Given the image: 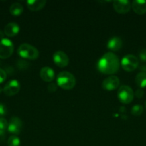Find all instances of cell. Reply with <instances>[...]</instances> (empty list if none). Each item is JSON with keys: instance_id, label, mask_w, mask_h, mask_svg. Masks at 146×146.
Returning a JSON list of instances; mask_svg holds the SVG:
<instances>
[{"instance_id": "cell-22", "label": "cell", "mask_w": 146, "mask_h": 146, "mask_svg": "<svg viewBox=\"0 0 146 146\" xmlns=\"http://www.w3.org/2000/svg\"><path fill=\"white\" fill-rule=\"evenodd\" d=\"M7 108L4 104L0 103V118H3L5 115H7Z\"/></svg>"}, {"instance_id": "cell-23", "label": "cell", "mask_w": 146, "mask_h": 146, "mask_svg": "<svg viewBox=\"0 0 146 146\" xmlns=\"http://www.w3.org/2000/svg\"><path fill=\"white\" fill-rule=\"evenodd\" d=\"M47 90H48L49 92H55L57 90V85L55 84H50L47 86Z\"/></svg>"}, {"instance_id": "cell-6", "label": "cell", "mask_w": 146, "mask_h": 146, "mask_svg": "<svg viewBox=\"0 0 146 146\" xmlns=\"http://www.w3.org/2000/svg\"><path fill=\"white\" fill-rule=\"evenodd\" d=\"M14 44L9 38H3L0 41V58L6 59L12 55Z\"/></svg>"}, {"instance_id": "cell-3", "label": "cell", "mask_w": 146, "mask_h": 146, "mask_svg": "<svg viewBox=\"0 0 146 146\" xmlns=\"http://www.w3.org/2000/svg\"><path fill=\"white\" fill-rule=\"evenodd\" d=\"M18 54L23 58L29 60H35L39 57V51L29 44H22L19 46L17 50Z\"/></svg>"}, {"instance_id": "cell-13", "label": "cell", "mask_w": 146, "mask_h": 146, "mask_svg": "<svg viewBox=\"0 0 146 146\" xmlns=\"http://www.w3.org/2000/svg\"><path fill=\"white\" fill-rule=\"evenodd\" d=\"M131 7L135 13L142 15L146 13V1L135 0L132 2Z\"/></svg>"}, {"instance_id": "cell-11", "label": "cell", "mask_w": 146, "mask_h": 146, "mask_svg": "<svg viewBox=\"0 0 146 146\" xmlns=\"http://www.w3.org/2000/svg\"><path fill=\"white\" fill-rule=\"evenodd\" d=\"M53 61L56 66L64 68L69 64V57L64 51H57L53 55Z\"/></svg>"}, {"instance_id": "cell-27", "label": "cell", "mask_w": 146, "mask_h": 146, "mask_svg": "<svg viewBox=\"0 0 146 146\" xmlns=\"http://www.w3.org/2000/svg\"><path fill=\"white\" fill-rule=\"evenodd\" d=\"M5 136V131L0 129V138H4Z\"/></svg>"}, {"instance_id": "cell-8", "label": "cell", "mask_w": 146, "mask_h": 146, "mask_svg": "<svg viewBox=\"0 0 146 146\" xmlns=\"http://www.w3.org/2000/svg\"><path fill=\"white\" fill-rule=\"evenodd\" d=\"M120 79L116 76L112 75L106 78L102 83V87L106 91H113L119 88Z\"/></svg>"}, {"instance_id": "cell-20", "label": "cell", "mask_w": 146, "mask_h": 146, "mask_svg": "<svg viewBox=\"0 0 146 146\" xmlns=\"http://www.w3.org/2000/svg\"><path fill=\"white\" fill-rule=\"evenodd\" d=\"M143 112V107L141 105H135L131 109V113L135 116H139Z\"/></svg>"}, {"instance_id": "cell-10", "label": "cell", "mask_w": 146, "mask_h": 146, "mask_svg": "<svg viewBox=\"0 0 146 146\" xmlns=\"http://www.w3.org/2000/svg\"><path fill=\"white\" fill-rule=\"evenodd\" d=\"M22 129V121L18 117H12L8 124V130L10 133L19 135Z\"/></svg>"}, {"instance_id": "cell-5", "label": "cell", "mask_w": 146, "mask_h": 146, "mask_svg": "<svg viewBox=\"0 0 146 146\" xmlns=\"http://www.w3.org/2000/svg\"><path fill=\"white\" fill-rule=\"evenodd\" d=\"M139 65L138 58L134 55L127 54L125 56L121 61V66L125 71L131 72L135 71Z\"/></svg>"}, {"instance_id": "cell-1", "label": "cell", "mask_w": 146, "mask_h": 146, "mask_svg": "<svg viewBox=\"0 0 146 146\" xmlns=\"http://www.w3.org/2000/svg\"><path fill=\"white\" fill-rule=\"evenodd\" d=\"M97 68L100 73L105 75L114 74L118 71L120 68V60L115 54L107 52L99 60Z\"/></svg>"}, {"instance_id": "cell-14", "label": "cell", "mask_w": 146, "mask_h": 146, "mask_svg": "<svg viewBox=\"0 0 146 146\" xmlns=\"http://www.w3.org/2000/svg\"><path fill=\"white\" fill-rule=\"evenodd\" d=\"M4 34L8 37H14L19 32V26L15 22L9 23L5 26L4 30Z\"/></svg>"}, {"instance_id": "cell-7", "label": "cell", "mask_w": 146, "mask_h": 146, "mask_svg": "<svg viewBox=\"0 0 146 146\" xmlns=\"http://www.w3.org/2000/svg\"><path fill=\"white\" fill-rule=\"evenodd\" d=\"M21 86L17 80L12 79L7 83L3 88V92L7 96H13L19 93Z\"/></svg>"}, {"instance_id": "cell-21", "label": "cell", "mask_w": 146, "mask_h": 146, "mask_svg": "<svg viewBox=\"0 0 146 146\" xmlns=\"http://www.w3.org/2000/svg\"><path fill=\"white\" fill-rule=\"evenodd\" d=\"M9 123L4 118H0V129L5 131L8 128Z\"/></svg>"}, {"instance_id": "cell-28", "label": "cell", "mask_w": 146, "mask_h": 146, "mask_svg": "<svg viewBox=\"0 0 146 146\" xmlns=\"http://www.w3.org/2000/svg\"><path fill=\"white\" fill-rule=\"evenodd\" d=\"M4 35H5V34H4V32H3L1 30H0V41L2 40L3 38H4Z\"/></svg>"}, {"instance_id": "cell-2", "label": "cell", "mask_w": 146, "mask_h": 146, "mask_svg": "<svg viewBox=\"0 0 146 146\" xmlns=\"http://www.w3.org/2000/svg\"><path fill=\"white\" fill-rule=\"evenodd\" d=\"M76 84L75 77L68 71H62L57 76V85L64 90H71Z\"/></svg>"}, {"instance_id": "cell-30", "label": "cell", "mask_w": 146, "mask_h": 146, "mask_svg": "<svg viewBox=\"0 0 146 146\" xmlns=\"http://www.w3.org/2000/svg\"><path fill=\"white\" fill-rule=\"evenodd\" d=\"M145 108H146V103H145Z\"/></svg>"}, {"instance_id": "cell-15", "label": "cell", "mask_w": 146, "mask_h": 146, "mask_svg": "<svg viewBox=\"0 0 146 146\" xmlns=\"http://www.w3.org/2000/svg\"><path fill=\"white\" fill-rule=\"evenodd\" d=\"M27 7L31 11H38L42 9L46 4L45 0H29L27 1Z\"/></svg>"}, {"instance_id": "cell-17", "label": "cell", "mask_w": 146, "mask_h": 146, "mask_svg": "<svg viewBox=\"0 0 146 146\" xmlns=\"http://www.w3.org/2000/svg\"><path fill=\"white\" fill-rule=\"evenodd\" d=\"M23 11H24V8H23L22 5L18 2L12 4L9 8L10 14L13 16H16V17L21 15Z\"/></svg>"}, {"instance_id": "cell-26", "label": "cell", "mask_w": 146, "mask_h": 146, "mask_svg": "<svg viewBox=\"0 0 146 146\" xmlns=\"http://www.w3.org/2000/svg\"><path fill=\"white\" fill-rule=\"evenodd\" d=\"M144 95V91H143L142 89H137L135 92V96L137 97L138 98H142Z\"/></svg>"}, {"instance_id": "cell-9", "label": "cell", "mask_w": 146, "mask_h": 146, "mask_svg": "<svg viewBox=\"0 0 146 146\" xmlns=\"http://www.w3.org/2000/svg\"><path fill=\"white\" fill-rule=\"evenodd\" d=\"M113 4L115 11L119 14H127L131 9V4L127 0H115Z\"/></svg>"}, {"instance_id": "cell-18", "label": "cell", "mask_w": 146, "mask_h": 146, "mask_svg": "<svg viewBox=\"0 0 146 146\" xmlns=\"http://www.w3.org/2000/svg\"><path fill=\"white\" fill-rule=\"evenodd\" d=\"M135 83L140 88L146 87V73L140 72L137 74L135 77Z\"/></svg>"}, {"instance_id": "cell-19", "label": "cell", "mask_w": 146, "mask_h": 146, "mask_svg": "<svg viewBox=\"0 0 146 146\" xmlns=\"http://www.w3.org/2000/svg\"><path fill=\"white\" fill-rule=\"evenodd\" d=\"M21 142L20 139L17 135H11L7 141V145L8 146H20Z\"/></svg>"}, {"instance_id": "cell-4", "label": "cell", "mask_w": 146, "mask_h": 146, "mask_svg": "<svg viewBox=\"0 0 146 146\" xmlns=\"http://www.w3.org/2000/svg\"><path fill=\"white\" fill-rule=\"evenodd\" d=\"M117 98L122 104H130L134 98L133 90L128 86H121L117 91Z\"/></svg>"}, {"instance_id": "cell-29", "label": "cell", "mask_w": 146, "mask_h": 146, "mask_svg": "<svg viewBox=\"0 0 146 146\" xmlns=\"http://www.w3.org/2000/svg\"><path fill=\"white\" fill-rule=\"evenodd\" d=\"M2 91H3V88H1V86H0V94H1V93L2 92Z\"/></svg>"}, {"instance_id": "cell-16", "label": "cell", "mask_w": 146, "mask_h": 146, "mask_svg": "<svg viewBox=\"0 0 146 146\" xmlns=\"http://www.w3.org/2000/svg\"><path fill=\"white\" fill-rule=\"evenodd\" d=\"M107 46L110 51H119L122 48V46H123V41H122V39L120 37H113V38H111L108 41Z\"/></svg>"}, {"instance_id": "cell-24", "label": "cell", "mask_w": 146, "mask_h": 146, "mask_svg": "<svg viewBox=\"0 0 146 146\" xmlns=\"http://www.w3.org/2000/svg\"><path fill=\"white\" fill-rule=\"evenodd\" d=\"M7 75L6 71L0 68V84H1V83H3L5 81L6 78H7Z\"/></svg>"}, {"instance_id": "cell-12", "label": "cell", "mask_w": 146, "mask_h": 146, "mask_svg": "<svg viewBox=\"0 0 146 146\" xmlns=\"http://www.w3.org/2000/svg\"><path fill=\"white\" fill-rule=\"evenodd\" d=\"M40 77L45 82H51L55 77L54 70L48 66L42 67L40 72Z\"/></svg>"}, {"instance_id": "cell-25", "label": "cell", "mask_w": 146, "mask_h": 146, "mask_svg": "<svg viewBox=\"0 0 146 146\" xmlns=\"http://www.w3.org/2000/svg\"><path fill=\"white\" fill-rule=\"evenodd\" d=\"M139 57L143 61H146V49H142L139 52Z\"/></svg>"}]
</instances>
